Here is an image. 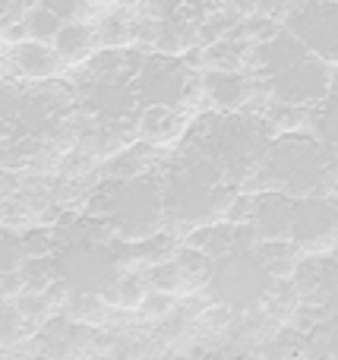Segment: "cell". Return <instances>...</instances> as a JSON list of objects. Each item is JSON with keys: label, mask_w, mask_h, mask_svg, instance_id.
<instances>
[{"label": "cell", "mask_w": 338, "mask_h": 360, "mask_svg": "<svg viewBox=\"0 0 338 360\" xmlns=\"http://www.w3.org/2000/svg\"><path fill=\"white\" fill-rule=\"evenodd\" d=\"M10 63L16 67V73H22L25 79H51L60 73L63 60L57 57L54 44L35 41V38H22L10 48Z\"/></svg>", "instance_id": "cell-1"}, {"label": "cell", "mask_w": 338, "mask_h": 360, "mask_svg": "<svg viewBox=\"0 0 338 360\" xmlns=\"http://www.w3.org/2000/svg\"><path fill=\"white\" fill-rule=\"evenodd\" d=\"M51 44H54L57 57H60L63 63H76V60L92 54L95 32H92V25H82V22H76V19H67V22H60V29H57V35Z\"/></svg>", "instance_id": "cell-2"}, {"label": "cell", "mask_w": 338, "mask_h": 360, "mask_svg": "<svg viewBox=\"0 0 338 360\" xmlns=\"http://www.w3.org/2000/svg\"><path fill=\"white\" fill-rule=\"evenodd\" d=\"M60 22L63 19L41 4V6H35V10L25 13L22 32H25V38H35V41H48L51 44L54 41V35H57V29H60Z\"/></svg>", "instance_id": "cell-3"}, {"label": "cell", "mask_w": 338, "mask_h": 360, "mask_svg": "<svg viewBox=\"0 0 338 360\" xmlns=\"http://www.w3.org/2000/svg\"><path fill=\"white\" fill-rule=\"evenodd\" d=\"M171 130H174V124H171V117H168V111H164V108H152V111L145 114L143 133L149 139H168Z\"/></svg>", "instance_id": "cell-4"}, {"label": "cell", "mask_w": 338, "mask_h": 360, "mask_svg": "<svg viewBox=\"0 0 338 360\" xmlns=\"http://www.w3.org/2000/svg\"><path fill=\"white\" fill-rule=\"evenodd\" d=\"M44 6H48V10H54L57 16L67 22V19H76V13L82 10V0H44Z\"/></svg>", "instance_id": "cell-5"}, {"label": "cell", "mask_w": 338, "mask_h": 360, "mask_svg": "<svg viewBox=\"0 0 338 360\" xmlns=\"http://www.w3.org/2000/svg\"><path fill=\"white\" fill-rule=\"evenodd\" d=\"M143 307H145L149 313H164V310L171 307V297H168V294H152V297L143 300Z\"/></svg>", "instance_id": "cell-6"}]
</instances>
